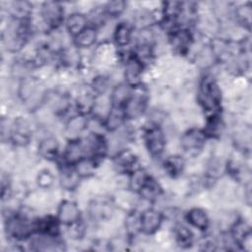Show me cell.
<instances>
[{
    "label": "cell",
    "instance_id": "cell-16",
    "mask_svg": "<svg viewBox=\"0 0 252 252\" xmlns=\"http://www.w3.org/2000/svg\"><path fill=\"white\" fill-rule=\"evenodd\" d=\"M60 221L56 216H44L35 220V233L58 237L60 236Z\"/></svg>",
    "mask_w": 252,
    "mask_h": 252
},
{
    "label": "cell",
    "instance_id": "cell-7",
    "mask_svg": "<svg viewBox=\"0 0 252 252\" xmlns=\"http://www.w3.org/2000/svg\"><path fill=\"white\" fill-rule=\"evenodd\" d=\"M207 136L203 129L190 128L183 133L180 139V145L183 151L189 156H198L204 149Z\"/></svg>",
    "mask_w": 252,
    "mask_h": 252
},
{
    "label": "cell",
    "instance_id": "cell-13",
    "mask_svg": "<svg viewBox=\"0 0 252 252\" xmlns=\"http://www.w3.org/2000/svg\"><path fill=\"white\" fill-rule=\"evenodd\" d=\"M167 34L169 44L176 53L184 55L189 51L194 37L188 28L180 27Z\"/></svg>",
    "mask_w": 252,
    "mask_h": 252
},
{
    "label": "cell",
    "instance_id": "cell-4",
    "mask_svg": "<svg viewBox=\"0 0 252 252\" xmlns=\"http://www.w3.org/2000/svg\"><path fill=\"white\" fill-rule=\"evenodd\" d=\"M148 100V90L143 84L132 87L131 94L123 107L126 119L134 120L140 118L147 109Z\"/></svg>",
    "mask_w": 252,
    "mask_h": 252
},
{
    "label": "cell",
    "instance_id": "cell-38",
    "mask_svg": "<svg viewBox=\"0 0 252 252\" xmlns=\"http://www.w3.org/2000/svg\"><path fill=\"white\" fill-rule=\"evenodd\" d=\"M53 181H54V176L53 174L51 173V171H49L48 169H43L41 170L37 177H36V182H37V185L40 187V188H43V189H47L49 188L52 184H53Z\"/></svg>",
    "mask_w": 252,
    "mask_h": 252
},
{
    "label": "cell",
    "instance_id": "cell-3",
    "mask_svg": "<svg viewBox=\"0 0 252 252\" xmlns=\"http://www.w3.org/2000/svg\"><path fill=\"white\" fill-rule=\"evenodd\" d=\"M30 20L11 19L6 32H3V42L10 52L21 50L27 43L31 35Z\"/></svg>",
    "mask_w": 252,
    "mask_h": 252
},
{
    "label": "cell",
    "instance_id": "cell-12",
    "mask_svg": "<svg viewBox=\"0 0 252 252\" xmlns=\"http://www.w3.org/2000/svg\"><path fill=\"white\" fill-rule=\"evenodd\" d=\"M164 216L161 212L148 208L140 213V230L146 235L156 233L163 222Z\"/></svg>",
    "mask_w": 252,
    "mask_h": 252
},
{
    "label": "cell",
    "instance_id": "cell-25",
    "mask_svg": "<svg viewBox=\"0 0 252 252\" xmlns=\"http://www.w3.org/2000/svg\"><path fill=\"white\" fill-rule=\"evenodd\" d=\"M163 168L167 175L176 178L180 176L185 169V159L180 155H171L164 159Z\"/></svg>",
    "mask_w": 252,
    "mask_h": 252
},
{
    "label": "cell",
    "instance_id": "cell-34",
    "mask_svg": "<svg viewBox=\"0 0 252 252\" xmlns=\"http://www.w3.org/2000/svg\"><path fill=\"white\" fill-rule=\"evenodd\" d=\"M234 16L235 20L238 22L239 25H241L244 29L250 30L251 27V16H252V10L250 3L243 4L235 8L234 10Z\"/></svg>",
    "mask_w": 252,
    "mask_h": 252
},
{
    "label": "cell",
    "instance_id": "cell-30",
    "mask_svg": "<svg viewBox=\"0 0 252 252\" xmlns=\"http://www.w3.org/2000/svg\"><path fill=\"white\" fill-rule=\"evenodd\" d=\"M131 91L132 87L126 83H121L115 86L110 94V104L124 107L131 94Z\"/></svg>",
    "mask_w": 252,
    "mask_h": 252
},
{
    "label": "cell",
    "instance_id": "cell-15",
    "mask_svg": "<svg viewBox=\"0 0 252 252\" xmlns=\"http://www.w3.org/2000/svg\"><path fill=\"white\" fill-rule=\"evenodd\" d=\"M86 157V152L83 144V140L81 138L71 139L68 141L62 158H61V164L65 165H72L74 166L79 160Z\"/></svg>",
    "mask_w": 252,
    "mask_h": 252
},
{
    "label": "cell",
    "instance_id": "cell-20",
    "mask_svg": "<svg viewBox=\"0 0 252 252\" xmlns=\"http://www.w3.org/2000/svg\"><path fill=\"white\" fill-rule=\"evenodd\" d=\"M187 222L200 231H206L210 226V218L207 212L201 208H191L185 215Z\"/></svg>",
    "mask_w": 252,
    "mask_h": 252
},
{
    "label": "cell",
    "instance_id": "cell-36",
    "mask_svg": "<svg viewBox=\"0 0 252 252\" xmlns=\"http://www.w3.org/2000/svg\"><path fill=\"white\" fill-rule=\"evenodd\" d=\"M125 227L127 234L129 237L135 236L138 232H141L140 230V213L138 214L135 210L130 212L125 220Z\"/></svg>",
    "mask_w": 252,
    "mask_h": 252
},
{
    "label": "cell",
    "instance_id": "cell-19",
    "mask_svg": "<svg viewBox=\"0 0 252 252\" xmlns=\"http://www.w3.org/2000/svg\"><path fill=\"white\" fill-rule=\"evenodd\" d=\"M38 155L46 160H55L59 156V143L53 136H45L40 140L37 147Z\"/></svg>",
    "mask_w": 252,
    "mask_h": 252
},
{
    "label": "cell",
    "instance_id": "cell-2",
    "mask_svg": "<svg viewBox=\"0 0 252 252\" xmlns=\"http://www.w3.org/2000/svg\"><path fill=\"white\" fill-rule=\"evenodd\" d=\"M35 220L21 211L8 214L4 225L7 236L14 240H26L35 233Z\"/></svg>",
    "mask_w": 252,
    "mask_h": 252
},
{
    "label": "cell",
    "instance_id": "cell-11",
    "mask_svg": "<svg viewBox=\"0 0 252 252\" xmlns=\"http://www.w3.org/2000/svg\"><path fill=\"white\" fill-rule=\"evenodd\" d=\"M113 166L118 173L128 175L140 167L138 157L129 149H122L115 154Z\"/></svg>",
    "mask_w": 252,
    "mask_h": 252
},
{
    "label": "cell",
    "instance_id": "cell-37",
    "mask_svg": "<svg viewBox=\"0 0 252 252\" xmlns=\"http://www.w3.org/2000/svg\"><path fill=\"white\" fill-rule=\"evenodd\" d=\"M109 88V79L107 76L98 75L92 81L91 90L96 96H100L106 93Z\"/></svg>",
    "mask_w": 252,
    "mask_h": 252
},
{
    "label": "cell",
    "instance_id": "cell-10",
    "mask_svg": "<svg viewBox=\"0 0 252 252\" xmlns=\"http://www.w3.org/2000/svg\"><path fill=\"white\" fill-rule=\"evenodd\" d=\"M32 130L28 121L22 117H18L12 123L9 132L8 139L15 146L25 147L32 139Z\"/></svg>",
    "mask_w": 252,
    "mask_h": 252
},
{
    "label": "cell",
    "instance_id": "cell-27",
    "mask_svg": "<svg viewBox=\"0 0 252 252\" xmlns=\"http://www.w3.org/2000/svg\"><path fill=\"white\" fill-rule=\"evenodd\" d=\"M32 11V5L28 1H13L9 5V14L11 19L30 20Z\"/></svg>",
    "mask_w": 252,
    "mask_h": 252
},
{
    "label": "cell",
    "instance_id": "cell-1",
    "mask_svg": "<svg viewBox=\"0 0 252 252\" xmlns=\"http://www.w3.org/2000/svg\"><path fill=\"white\" fill-rule=\"evenodd\" d=\"M197 99L207 117L220 113L221 92L212 75H205L201 79Z\"/></svg>",
    "mask_w": 252,
    "mask_h": 252
},
{
    "label": "cell",
    "instance_id": "cell-9",
    "mask_svg": "<svg viewBox=\"0 0 252 252\" xmlns=\"http://www.w3.org/2000/svg\"><path fill=\"white\" fill-rule=\"evenodd\" d=\"M124 63V78L125 83L131 87L142 84V75L145 68L144 63L135 55L133 50H130L123 57Z\"/></svg>",
    "mask_w": 252,
    "mask_h": 252
},
{
    "label": "cell",
    "instance_id": "cell-31",
    "mask_svg": "<svg viewBox=\"0 0 252 252\" xmlns=\"http://www.w3.org/2000/svg\"><path fill=\"white\" fill-rule=\"evenodd\" d=\"M223 129V120L220 113L211 115L207 117L206 125L203 131L205 132L207 138H218L221 135Z\"/></svg>",
    "mask_w": 252,
    "mask_h": 252
},
{
    "label": "cell",
    "instance_id": "cell-6",
    "mask_svg": "<svg viewBox=\"0 0 252 252\" xmlns=\"http://www.w3.org/2000/svg\"><path fill=\"white\" fill-rule=\"evenodd\" d=\"M41 22L49 31L57 30L64 22V7L60 2H43L39 11Z\"/></svg>",
    "mask_w": 252,
    "mask_h": 252
},
{
    "label": "cell",
    "instance_id": "cell-23",
    "mask_svg": "<svg viewBox=\"0 0 252 252\" xmlns=\"http://www.w3.org/2000/svg\"><path fill=\"white\" fill-rule=\"evenodd\" d=\"M89 126V119L87 117V115L84 114H80L77 113L76 115L72 116L67 124H66V134L69 137V140L71 139H77L80 138V134H82V132L87 129Z\"/></svg>",
    "mask_w": 252,
    "mask_h": 252
},
{
    "label": "cell",
    "instance_id": "cell-32",
    "mask_svg": "<svg viewBox=\"0 0 252 252\" xmlns=\"http://www.w3.org/2000/svg\"><path fill=\"white\" fill-rule=\"evenodd\" d=\"M174 239L177 245L181 248H189L193 244L194 235L192 231L183 224H176L173 229Z\"/></svg>",
    "mask_w": 252,
    "mask_h": 252
},
{
    "label": "cell",
    "instance_id": "cell-24",
    "mask_svg": "<svg viewBox=\"0 0 252 252\" xmlns=\"http://www.w3.org/2000/svg\"><path fill=\"white\" fill-rule=\"evenodd\" d=\"M65 26H66L67 32L73 37H75L81 32H83L86 28H88L90 25H89L87 15L80 12H75L70 14L69 17L66 19Z\"/></svg>",
    "mask_w": 252,
    "mask_h": 252
},
{
    "label": "cell",
    "instance_id": "cell-18",
    "mask_svg": "<svg viewBox=\"0 0 252 252\" xmlns=\"http://www.w3.org/2000/svg\"><path fill=\"white\" fill-rule=\"evenodd\" d=\"M137 193L143 200L147 202H154L162 195L163 191L160 184L152 175H149Z\"/></svg>",
    "mask_w": 252,
    "mask_h": 252
},
{
    "label": "cell",
    "instance_id": "cell-5",
    "mask_svg": "<svg viewBox=\"0 0 252 252\" xmlns=\"http://www.w3.org/2000/svg\"><path fill=\"white\" fill-rule=\"evenodd\" d=\"M143 140L149 154L153 158H160L165 150L166 140L161 127L156 123H150L143 132Z\"/></svg>",
    "mask_w": 252,
    "mask_h": 252
},
{
    "label": "cell",
    "instance_id": "cell-22",
    "mask_svg": "<svg viewBox=\"0 0 252 252\" xmlns=\"http://www.w3.org/2000/svg\"><path fill=\"white\" fill-rule=\"evenodd\" d=\"M97 96L92 90L80 93L75 100V105L78 113L88 115L92 113L95 107Z\"/></svg>",
    "mask_w": 252,
    "mask_h": 252
},
{
    "label": "cell",
    "instance_id": "cell-28",
    "mask_svg": "<svg viewBox=\"0 0 252 252\" xmlns=\"http://www.w3.org/2000/svg\"><path fill=\"white\" fill-rule=\"evenodd\" d=\"M89 212L93 220H103L111 215L112 205L110 204L109 200H106V199H102L100 201L96 200L90 205Z\"/></svg>",
    "mask_w": 252,
    "mask_h": 252
},
{
    "label": "cell",
    "instance_id": "cell-33",
    "mask_svg": "<svg viewBox=\"0 0 252 252\" xmlns=\"http://www.w3.org/2000/svg\"><path fill=\"white\" fill-rule=\"evenodd\" d=\"M97 164L98 163L92 158L85 157L81 160H79L74 165V167L81 178H86V177L92 176L94 173V170H95Z\"/></svg>",
    "mask_w": 252,
    "mask_h": 252
},
{
    "label": "cell",
    "instance_id": "cell-14",
    "mask_svg": "<svg viewBox=\"0 0 252 252\" xmlns=\"http://www.w3.org/2000/svg\"><path fill=\"white\" fill-rule=\"evenodd\" d=\"M56 217L61 224L68 226L81 220V211L76 202L63 200L58 206Z\"/></svg>",
    "mask_w": 252,
    "mask_h": 252
},
{
    "label": "cell",
    "instance_id": "cell-26",
    "mask_svg": "<svg viewBox=\"0 0 252 252\" xmlns=\"http://www.w3.org/2000/svg\"><path fill=\"white\" fill-rule=\"evenodd\" d=\"M133 36V27L126 23L121 22L119 23L113 32V40L115 44L119 47H125L127 46Z\"/></svg>",
    "mask_w": 252,
    "mask_h": 252
},
{
    "label": "cell",
    "instance_id": "cell-8",
    "mask_svg": "<svg viewBox=\"0 0 252 252\" xmlns=\"http://www.w3.org/2000/svg\"><path fill=\"white\" fill-rule=\"evenodd\" d=\"M83 140V139H82ZM86 157L92 158L97 163L104 158L108 151V144L105 137L97 132H91L83 140Z\"/></svg>",
    "mask_w": 252,
    "mask_h": 252
},
{
    "label": "cell",
    "instance_id": "cell-17",
    "mask_svg": "<svg viewBox=\"0 0 252 252\" xmlns=\"http://www.w3.org/2000/svg\"><path fill=\"white\" fill-rule=\"evenodd\" d=\"M126 116L124 112V108L122 106L111 105L103 118V127L111 132L118 130L126 121Z\"/></svg>",
    "mask_w": 252,
    "mask_h": 252
},
{
    "label": "cell",
    "instance_id": "cell-21",
    "mask_svg": "<svg viewBox=\"0 0 252 252\" xmlns=\"http://www.w3.org/2000/svg\"><path fill=\"white\" fill-rule=\"evenodd\" d=\"M82 178L76 171L75 167L72 165L61 164L60 168V185L64 190L73 191L75 190L80 183Z\"/></svg>",
    "mask_w": 252,
    "mask_h": 252
},
{
    "label": "cell",
    "instance_id": "cell-29",
    "mask_svg": "<svg viewBox=\"0 0 252 252\" xmlns=\"http://www.w3.org/2000/svg\"><path fill=\"white\" fill-rule=\"evenodd\" d=\"M74 38V45L77 48H89L93 46L97 38V29L89 26Z\"/></svg>",
    "mask_w": 252,
    "mask_h": 252
},
{
    "label": "cell",
    "instance_id": "cell-35",
    "mask_svg": "<svg viewBox=\"0 0 252 252\" xmlns=\"http://www.w3.org/2000/svg\"><path fill=\"white\" fill-rule=\"evenodd\" d=\"M126 7H127V3L125 1L114 0V1H109L105 3L102 8L107 17L116 18L124 13V11L126 10Z\"/></svg>",
    "mask_w": 252,
    "mask_h": 252
}]
</instances>
